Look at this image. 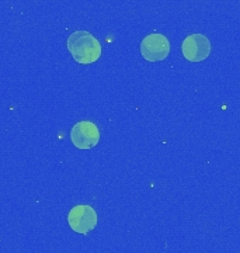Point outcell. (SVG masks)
I'll return each instance as SVG.
<instances>
[{"label":"cell","instance_id":"cell-5","mask_svg":"<svg viewBox=\"0 0 240 253\" xmlns=\"http://www.w3.org/2000/svg\"><path fill=\"white\" fill-rule=\"evenodd\" d=\"M71 139L79 149H91L100 141L98 126L93 121H79L71 129Z\"/></svg>","mask_w":240,"mask_h":253},{"label":"cell","instance_id":"cell-1","mask_svg":"<svg viewBox=\"0 0 240 253\" xmlns=\"http://www.w3.org/2000/svg\"><path fill=\"white\" fill-rule=\"evenodd\" d=\"M68 51L73 59L80 65H90L97 62L103 54L101 42L89 31H75L66 40Z\"/></svg>","mask_w":240,"mask_h":253},{"label":"cell","instance_id":"cell-3","mask_svg":"<svg viewBox=\"0 0 240 253\" xmlns=\"http://www.w3.org/2000/svg\"><path fill=\"white\" fill-rule=\"evenodd\" d=\"M141 54L148 62L164 61L170 54V42L167 37L159 33L146 36L141 42Z\"/></svg>","mask_w":240,"mask_h":253},{"label":"cell","instance_id":"cell-4","mask_svg":"<svg viewBox=\"0 0 240 253\" xmlns=\"http://www.w3.org/2000/svg\"><path fill=\"white\" fill-rule=\"evenodd\" d=\"M181 52L188 62H202L211 54V41L204 34L187 36L181 44Z\"/></svg>","mask_w":240,"mask_h":253},{"label":"cell","instance_id":"cell-2","mask_svg":"<svg viewBox=\"0 0 240 253\" xmlns=\"http://www.w3.org/2000/svg\"><path fill=\"white\" fill-rule=\"evenodd\" d=\"M97 212L91 206H75L68 212V224L76 234H89L97 226Z\"/></svg>","mask_w":240,"mask_h":253}]
</instances>
